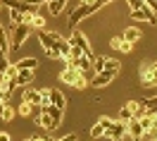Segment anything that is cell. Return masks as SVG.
Returning <instances> with one entry per match:
<instances>
[{
	"label": "cell",
	"instance_id": "obj_20",
	"mask_svg": "<svg viewBox=\"0 0 157 141\" xmlns=\"http://www.w3.org/2000/svg\"><path fill=\"white\" fill-rule=\"evenodd\" d=\"M67 2H69V0H50V2H48V5H50V14H52V17L62 14V10L67 7Z\"/></svg>",
	"mask_w": 157,
	"mask_h": 141
},
{
	"label": "cell",
	"instance_id": "obj_12",
	"mask_svg": "<svg viewBox=\"0 0 157 141\" xmlns=\"http://www.w3.org/2000/svg\"><path fill=\"white\" fill-rule=\"evenodd\" d=\"M143 110V103H138V101H128L121 110H119V117L117 120H121V122H128L131 117H136L138 112Z\"/></svg>",
	"mask_w": 157,
	"mask_h": 141
},
{
	"label": "cell",
	"instance_id": "obj_29",
	"mask_svg": "<svg viewBox=\"0 0 157 141\" xmlns=\"http://www.w3.org/2000/svg\"><path fill=\"white\" fill-rule=\"evenodd\" d=\"M150 108H157V96H152V98H147L143 103V110H150Z\"/></svg>",
	"mask_w": 157,
	"mask_h": 141
},
{
	"label": "cell",
	"instance_id": "obj_37",
	"mask_svg": "<svg viewBox=\"0 0 157 141\" xmlns=\"http://www.w3.org/2000/svg\"><path fill=\"white\" fill-rule=\"evenodd\" d=\"M78 2H93V0H78Z\"/></svg>",
	"mask_w": 157,
	"mask_h": 141
},
{
	"label": "cell",
	"instance_id": "obj_35",
	"mask_svg": "<svg viewBox=\"0 0 157 141\" xmlns=\"http://www.w3.org/2000/svg\"><path fill=\"white\" fill-rule=\"evenodd\" d=\"M5 103H7L5 98H0V112H2V108H5Z\"/></svg>",
	"mask_w": 157,
	"mask_h": 141
},
{
	"label": "cell",
	"instance_id": "obj_14",
	"mask_svg": "<svg viewBox=\"0 0 157 141\" xmlns=\"http://www.w3.org/2000/svg\"><path fill=\"white\" fill-rule=\"evenodd\" d=\"M50 105L64 112V108H67V98H64V93H62L59 89H50Z\"/></svg>",
	"mask_w": 157,
	"mask_h": 141
},
{
	"label": "cell",
	"instance_id": "obj_25",
	"mask_svg": "<svg viewBox=\"0 0 157 141\" xmlns=\"http://www.w3.org/2000/svg\"><path fill=\"white\" fill-rule=\"evenodd\" d=\"M21 22H24V14L19 10H10V26H17Z\"/></svg>",
	"mask_w": 157,
	"mask_h": 141
},
{
	"label": "cell",
	"instance_id": "obj_8",
	"mask_svg": "<svg viewBox=\"0 0 157 141\" xmlns=\"http://www.w3.org/2000/svg\"><path fill=\"white\" fill-rule=\"evenodd\" d=\"M69 43H71V46H76V48L83 53V55L95 58V55H93V48H90V43H88V38H86V36H83L78 29H71V38H69Z\"/></svg>",
	"mask_w": 157,
	"mask_h": 141
},
{
	"label": "cell",
	"instance_id": "obj_3",
	"mask_svg": "<svg viewBox=\"0 0 157 141\" xmlns=\"http://www.w3.org/2000/svg\"><path fill=\"white\" fill-rule=\"evenodd\" d=\"M62 38L57 31H45L40 29L38 31V41L40 46H43V50L48 53V58H52V60H59V48H57V41Z\"/></svg>",
	"mask_w": 157,
	"mask_h": 141
},
{
	"label": "cell",
	"instance_id": "obj_22",
	"mask_svg": "<svg viewBox=\"0 0 157 141\" xmlns=\"http://www.w3.org/2000/svg\"><path fill=\"white\" fill-rule=\"evenodd\" d=\"M0 50L2 53H10V34L0 29Z\"/></svg>",
	"mask_w": 157,
	"mask_h": 141
},
{
	"label": "cell",
	"instance_id": "obj_38",
	"mask_svg": "<svg viewBox=\"0 0 157 141\" xmlns=\"http://www.w3.org/2000/svg\"><path fill=\"white\" fill-rule=\"evenodd\" d=\"M26 141H31V139H26Z\"/></svg>",
	"mask_w": 157,
	"mask_h": 141
},
{
	"label": "cell",
	"instance_id": "obj_9",
	"mask_svg": "<svg viewBox=\"0 0 157 141\" xmlns=\"http://www.w3.org/2000/svg\"><path fill=\"white\" fill-rule=\"evenodd\" d=\"M131 19H138V22H147V24H157V12H152L147 5H140L138 10H131Z\"/></svg>",
	"mask_w": 157,
	"mask_h": 141
},
{
	"label": "cell",
	"instance_id": "obj_7",
	"mask_svg": "<svg viewBox=\"0 0 157 141\" xmlns=\"http://www.w3.org/2000/svg\"><path fill=\"white\" fill-rule=\"evenodd\" d=\"M140 84L143 86H157V60L140 65Z\"/></svg>",
	"mask_w": 157,
	"mask_h": 141
},
{
	"label": "cell",
	"instance_id": "obj_1",
	"mask_svg": "<svg viewBox=\"0 0 157 141\" xmlns=\"http://www.w3.org/2000/svg\"><path fill=\"white\" fill-rule=\"evenodd\" d=\"M112 0H93V2H78V7L69 14V29H76V24L81 19H88L90 14H95L98 10H102L105 5H109Z\"/></svg>",
	"mask_w": 157,
	"mask_h": 141
},
{
	"label": "cell",
	"instance_id": "obj_5",
	"mask_svg": "<svg viewBox=\"0 0 157 141\" xmlns=\"http://www.w3.org/2000/svg\"><path fill=\"white\" fill-rule=\"evenodd\" d=\"M59 81L74 86V89H86V86H88V77L81 74L78 70H74V67H64V70L59 72Z\"/></svg>",
	"mask_w": 157,
	"mask_h": 141
},
{
	"label": "cell",
	"instance_id": "obj_18",
	"mask_svg": "<svg viewBox=\"0 0 157 141\" xmlns=\"http://www.w3.org/2000/svg\"><path fill=\"white\" fill-rule=\"evenodd\" d=\"M33 72L36 70H17V84L19 86H29L33 81Z\"/></svg>",
	"mask_w": 157,
	"mask_h": 141
},
{
	"label": "cell",
	"instance_id": "obj_10",
	"mask_svg": "<svg viewBox=\"0 0 157 141\" xmlns=\"http://www.w3.org/2000/svg\"><path fill=\"white\" fill-rule=\"evenodd\" d=\"M117 74H119L117 70H109V67H105L102 72H98V74L90 79V86H95V89H102V86H107L109 81L117 77Z\"/></svg>",
	"mask_w": 157,
	"mask_h": 141
},
{
	"label": "cell",
	"instance_id": "obj_21",
	"mask_svg": "<svg viewBox=\"0 0 157 141\" xmlns=\"http://www.w3.org/2000/svg\"><path fill=\"white\" fill-rule=\"evenodd\" d=\"M124 41H128V43H136L138 38H140V31L136 29V26H126L124 29V36H121Z\"/></svg>",
	"mask_w": 157,
	"mask_h": 141
},
{
	"label": "cell",
	"instance_id": "obj_23",
	"mask_svg": "<svg viewBox=\"0 0 157 141\" xmlns=\"http://www.w3.org/2000/svg\"><path fill=\"white\" fill-rule=\"evenodd\" d=\"M90 139H100V136H105V127L100 124V122H95L93 127H90V134H88Z\"/></svg>",
	"mask_w": 157,
	"mask_h": 141
},
{
	"label": "cell",
	"instance_id": "obj_16",
	"mask_svg": "<svg viewBox=\"0 0 157 141\" xmlns=\"http://www.w3.org/2000/svg\"><path fill=\"white\" fill-rule=\"evenodd\" d=\"M109 46H112L114 50H119V53H131V48H133V43L124 41L121 36H114V38H109Z\"/></svg>",
	"mask_w": 157,
	"mask_h": 141
},
{
	"label": "cell",
	"instance_id": "obj_30",
	"mask_svg": "<svg viewBox=\"0 0 157 141\" xmlns=\"http://www.w3.org/2000/svg\"><path fill=\"white\" fill-rule=\"evenodd\" d=\"M126 2H128V7H131V10H138L140 5H145L143 0H126Z\"/></svg>",
	"mask_w": 157,
	"mask_h": 141
},
{
	"label": "cell",
	"instance_id": "obj_32",
	"mask_svg": "<svg viewBox=\"0 0 157 141\" xmlns=\"http://www.w3.org/2000/svg\"><path fill=\"white\" fill-rule=\"evenodd\" d=\"M0 141H12V136L7 134V131H0Z\"/></svg>",
	"mask_w": 157,
	"mask_h": 141
},
{
	"label": "cell",
	"instance_id": "obj_28",
	"mask_svg": "<svg viewBox=\"0 0 157 141\" xmlns=\"http://www.w3.org/2000/svg\"><path fill=\"white\" fill-rule=\"evenodd\" d=\"M31 108H33V105H29V103H21V105H19V115L31 117Z\"/></svg>",
	"mask_w": 157,
	"mask_h": 141
},
{
	"label": "cell",
	"instance_id": "obj_26",
	"mask_svg": "<svg viewBox=\"0 0 157 141\" xmlns=\"http://www.w3.org/2000/svg\"><path fill=\"white\" fill-rule=\"evenodd\" d=\"M105 62H107V58H93V67H90V70L102 72V70H105Z\"/></svg>",
	"mask_w": 157,
	"mask_h": 141
},
{
	"label": "cell",
	"instance_id": "obj_31",
	"mask_svg": "<svg viewBox=\"0 0 157 141\" xmlns=\"http://www.w3.org/2000/svg\"><path fill=\"white\" fill-rule=\"evenodd\" d=\"M143 2H145V5H147L152 12H157V0H143Z\"/></svg>",
	"mask_w": 157,
	"mask_h": 141
},
{
	"label": "cell",
	"instance_id": "obj_34",
	"mask_svg": "<svg viewBox=\"0 0 157 141\" xmlns=\"http://www.w3.org/2000/svg\"><path fill=\"white\" fill-rule=\"evenodd\" d=\"M31 141H50V139H45V136H36V139H31Z\"/></svg>",
	"mask_w": 157,
	"mask_h": 141
},
{
	"label": "cell",
	"instance_id": "obj_2",
	"mask_svg": "<svg viewBox=\"0 0 157 141\" xmlns=\"http://www.w3.org/2000/svg\"><path fill=\"white\" fill-rule=\"evenodd\" d=\"M38 124L48 131H55L62 124V110L52 108V105H40V115H38Z\"/></svg>",
	"mask_w": 157,
	"mask_h": 141
},
{
	"label": "cell",
	"instance_id": "obj_36",
	"mask_svg": "<svg viewBox=\"0 0 157 141\" xmlns=\"http://www.w3.org/2000/svg\"><path fill=\"white\" fill-rule=\"evenodd\" d=\"M2 79H5V74H2V72H0V81H2Z\"/></svg>",
	"mask_w": 157,
	"mask_h": 141
},
{
	"label": "cell",
	"instance_id": "obj_24",
	"mask_svg": "<svg viewBox=\"0 0 157 141\" xmlns=\"http://www.w3.org/2000/svg\"><path fill=\"white\" fill-rule=\"evenodd\" d=\"M14 115H17V112H14V108L5 103V108H2V112H0V117H2L5 122H12V120H14Z\"/></svg>",
	"mask_w": 157,
	"mask_h": 141
},
{
	"label": "cell",
	"instance_id": "obj_15",
	"mask_svg": "<svg viewBox=\"0 0 157 141\" xmlns=\"http://www.w3.org/2000/svg\"><path fill=\"white\" fill-rule=\"evenodd\" d=\"M24 22L29 24L31 29H45V17L40 14V12H33V14H24Z\"/></svg>",
	"mask_w": 157,
	"mask_h": 141
},
{
	"label": "cell",
	"instance_id": "obj_11",
	"mask_svg": "<svg viewBox=\"0 0 157 141\" xmlns=\"http://www.w3.org/2000/svg\"><path fill=\"white\" fill-rule=\"evenodd\" d=\"M5 5H7L10 10H19L21 14H33V12H38V5H33L31 0H5Z\"/></svg>",
	"mask_w": 157,
	"mask_h": 141
},
{
	"label": "cell",
	"instance_id": "obj_27",
	"mask_svg": "<svg viewBox=\"0 0 157 141\" xmlns=\"http://www.w3.org/2000/svg\"><path fill=\"white\" fill-rule=\"evenodd\" d=\"M40 105H50V89H40Z\"/></svg>",
	"mask_w": 157,
	"mask_h": 141
},
{
	"label": "cell",
	"instance_id": "obj_6",
	"mask_svg": "<svg viewBox=\"0 0 157 141\" xmlns=\"http://www.w3.org/2000/svg\"><path fill=\"white\" fill-rule=\"evenodd\" d=\"M105 136H109L112 141H131V136L126 134V122H121V120L112 122L107 129H105Z\"/></svg>",
	"mask_w": 157,
	"mask_h": 141
},
{
	"label": "cell",
	"instance_id": "obj_13",
	"mask_svg": "<svg viewBox=\"0 0 157 141\" xmlns=\"http://www.w3.org/2000/svg\"><path fill=\"white\" fill-rule=\"evenodd\" d=\"M126 134L131 136V141H138L145 131H143V127H140V122H138V117H131V120L126 122Z\"/></svg>",
	"mask_w": 157,
	"mask_h": 141
},
{
	"label": "cell",
	"instance_id": "obj_17",
	"mask_svg": "<svg viewBox=\"0 0 157 141\" xmlns=\"http://www.w3.org/2000/svg\"><path fill=\"white\" fill-rule=\"evenodd\" d=\"M21 96H24V103H29V105H40V91L31 89V86H26Z\"/></svg>",
	"mask_w": 157,
	"mask_h": 141
},
{
	"label": "cell",
	"instance_id": "obj_4",
	"mask_svg": "<svg viewBox=\"0 0 157 141\" xmlns=\"http://www.w3.org/2000/svg\"><path fill=\"white\" fill-rule=\"evenodd\" d=\"M31 31H33V29H31L26 22L12 26V29H10V50H19L21 46L26 43V38L31 36Z\"/></svg>",
	"mask_w": 157,
	"mask_h": 141
},
{
	"label": "cell",
	"instance_id": "obj_33",
	"mask_svg": "<svg viewBox=\"0 0 157 141\" xmlns=\"http://www.w3.org/2000/svg\"><path fill=\"white\" fill-rule=\"evenodd\" d=\"M59 141H76V134H67V136H62Z\"/></svg>",
	"mask_w": 157,
	"mask_h": 141
},
{
	"label": "cell",
	"instance_id": "obj_19",
	"mask_svg": "<svg viewBox=\"0 0 157 141\" xmlns=\"http://www.w3.org/2000/svg\"><path fill=\"white\" fill-rule=\"evenodd\" d=\"M14 67H17V70H36V67H38V58H31V55L29 58H21Z\"/></svg>",
	"mask_w": 157,
	"mask_h": 141
}]
</instances>
